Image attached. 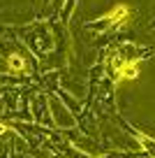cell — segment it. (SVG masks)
<instances>
[{"label": "cell", "mask_w": 155, "mask_h": 158, "mask_svg": "<svg viewBox=\"0 0 155 158\" xmlns=\"http://www.w3.org/2000/svg\"><path fill=\"white\" fill-rule=\"evenodd\" d=\"M118 121H121V123H123V128H125L127 133H130L132 137L137 139V144L141 147V153H146V156H155V137H148V135H146V133H141L139 128L130 126V123L125 121V118L121 116V114H118Z\"/></svg>", "instance_id": "obj_2"}, {"label": "cell", "mask_w": 155, "mask_h": 158, "mask_svg": "<svg viewBox=\"0 0 155 158\" xmlns=\"http://www.w3.org/2000/svg\"><path fill=\"white\" fill-rule=\"evenodd\" d=\"M5 65H7V74H10V77H21V74H28V60H26V56L19 54V51H12V54L7 56Z\"/></svg>", "instance_id": "obj_3"}, {"label": "cell", "mask_w": 155, "mask_h": 158, "mask_svg": "<svg viewBox=\"0 0 155 158\" xmlns=\"http://www.w3.org/2000/svg\"><path fill=\"white\" fill-rule=\"evenodd\" d=\"M130 16H132L130 5H127V2H116V5H113L109 12L100 14L97 19L86 21V28H88V30H93V33H97V35L113 33V30H121L123 26L130 21Z\"/></svg>", "instance_id": "obj_1"}, {"label": "cell", "mask_w": 155, "mask_h": 158, "mask_svg": "<svg viewBox=\"0 0 155 158\" xmlns=\"http://www.w3.org/2000/svg\"><path fill=\"white\" fill-rule=\"evenodd\" d=\"M16 158H21V156H16Z\"/></svg>", "instance_id": "obj_4"}]
</instances>
